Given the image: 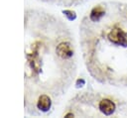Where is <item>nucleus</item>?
<instances>
[{"label": "nucleus", "instance_id": "nucleus-1", "mask_svg": "<svg viewBox=\"0 0 127 118\" xmlns=\"http://www.w3.org/2000/svg\"><path fill=\"white\" fill-rule=\"evenodd\" d=\"M108 39L113 44L121 45V46H127L126 34L124 33L123 30H121L119 28H113L108 34Z\"/></svg>", "mask_w": 127, "mask_h": 118}, {"label": "nucleus", "instance_id": "nucleus-2", "mask_svg": "<svg viewBox=\"0 0 127 118\" xmlns=\"http://www.w3.org/2000/svg\"><path fill=\"white\" fill-rule=\"evenodd\" d=\"M56 53L58 55V57H60L61 59H69L72 57L73 55V50L71 48V45L67 42H62L60 43L57 48H56Z\"/></svg>", "mask_w": 127, "mask_h": 118}, {"label": "nucleus", "instance_id": "nucleus-3", "mask_svg": "<svg viewBox=\"0 0 127 118\" xmlns=\"http://www.w3.org/2000/svg\"><path fill=\"white\" fill-rule=\"evenodd\" d=\"M51 104H52V101H51V98L46 95V94H42L39 96L38 98V101H37V107L38 109H40L41 111H48L50 108H51Z\"/></svg>", "mask_w": 127, "mask_h": 118}, {"label": "nucleus", "instance_id": "nucleus-4", "mask_svg": "<svg viewBox=\"0 0 127 118\" xmlns=\"http://www.w3.org/2000/svg\"><path fill=\"white\" fill-rule=\"evenodd\" d=\"M99 109L105 115H110L115 110V104L109 99H103L99 103Z\"/></svg>", "mask_w": 127, "mask_h": 118}, {"label": "nucleus", "instance_id": "nucleus-5", "mask_svg": "<svg viewBox=\"0 0 127 118\" xmlns=\"http://www.w3.org/2000/svg\"><path fill=\"white\" fill-rule=\"evenodd\" d=\"M104 13H105V11H104V9L101 7V6H97V7H94L92 10H91V12H90V20L91 21H93V22H97V21H99L100 20V18L104 15Z\"/></svg>", "mask_w": 127, "mask_h": 118}, {"label": "nucleus", "instance_id": "nucleus-6", "mask_svg": "<svg viewBox=\"0 0 127 118\" xmlns=\"http://www.w3.org/2000/svg\"><path fill=\"white\" fill-rule=\"evenodd\" d=\"M64 13L65 16L68 18V20H74V19H75V14H74V12L65 10V11H64Z\"/></svg>", "mask_w": 127, "mask_h": 118}]
</instances>
